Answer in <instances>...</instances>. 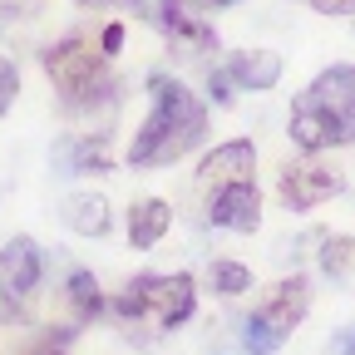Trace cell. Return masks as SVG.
I'll list each match as a JSON object with an SVG mask.
<instances>
[{
	"instance_id": "6da1fadb",
	"label": "cell",
	"mask_w": 355,
	"mask_h": 355,
	"mask_svg": "<svg viewBox=\"0 0 355 355\" xmlns=\"http://www.w3.org/2000/svg\"><path fill=\"white\" fill-rule=\"evenodd\" d=\"M202 139H207V104L178 74L153 69L148 74V119L139 123V133L128 144V163L168 168L178 158H188Z\"/></svg>"
},
{
	"instance_id": "7a4b0ae2",
	"label": "cell",
	"mask_w": 355,
	"mask_h": 355,
	"mask_svg": "<svg viewBox=\"0 0 355 355\" xmlns=\"http://www.w3.org/2000/svg\"><path fill=\"white\" fill-rule=\"evenodd\" d=\"M291 144L301 153H326L355 144V64H331L291 104Z\"/></svg>"
},
{
	"instance_id": "3957f363",
	"label": "cell",
	"mask_w": 355,
	"mask_h": 355,
	"mask_svg": "<svg viewBox=\"0 0 355 355\" xmlns=\"http://www.w3.org/2000/svg\"><path fill=\"white\" fill-rule=\"evenodd\" d=\"M198 311V282L188 272H148V277H133L119 301H114V316L128 326H144V331H178L188 326Z\"/></svg>"
},
{
	"instance_id": "277c9868",
	"label": "cell",
	"mask_w": 355,
	"mask_h": 355,
	"mask_svg": "<svg viewBox=\"0 0 355 355\" xmlns=\"http://www.w3.org/2000/svg\"><path fill=\"white\" fill-rule=\"evenodd\" d=\"M44 74L60 89V99L69 109H94L114 94V79H109V55L99 50V40L89 35H69L60 44L44 50Z\"/></svg>"
},
{
	"instance_id": "5b68a950",
	"label": "cell",
	"mask_w": 355,
	"mask_h": 355,
	"mask_svg": "<svg viewBox=\"0 0 355 355\" xmlns=\"http://www.w3.org/2000/svg\"><path fill=\"white\" fill-rule=\"evenodd\" d=\"M306 311H311V282L306 277H282L257 301V311H247L237 321L242 355H277L286 345V336L306 321Z\"/></svg>"
},
{
	"instance_id": "8992f818",
	"label": "cell",
	"mask_w": 355,
	"mask_h": 355,
	"mask_svg": "<svg viewBox=\"0 0 355 355\" xmlns=\"http://www.w3.org/2000/svg\"><path fill=\"white\" fill-rule=\"evenodd\" d=\"M44 272H50V252L35 237H10L0 247V321L30 316V306L44 286Z\"/></svg>"
},
{
	"instance_id": "52a82bcc",
	"label": "cell",
	"mask_w": 355,
	"mask_h": 355,
	"mask_svg": "<svg viewBox=\"0 0 355 355\" xmlns=\"http://www.w3.org/2000/svg\"><path fill=\"white\" fill-rule=\"evenodd\" d=\"M144 15H148V25L173 44L178 55H212L217 50V30L207 25V20H198V10L188 6V0H133Z\"/></svg>"
},
{
	"instance_id": "ba28073f",
	"label": "cell",
	"mask_w": 355,
	"mask_h": 355,
	"mask_svg": "<svg viewBox=\"0 0 355 355\" xmlns=\"http://www.w3.org/2000/svg\"><path fill=\"white\" fill-rule=\"evenodd\" d=\"M212 99L217 104H232L227 94L232 89H277L282 84V55L277 50H237V55H227L217 69H212Z\"/></svg>"
},
{
	"instance_id": "9c48e42d",
	"label": "cell",
	"mask_w": 355,
	"mask_h": 355,
	"mask_svg": "<svg viewBox=\"0 0 355 355\" xmlns=\"http://www.w3.org/2000/svg\"><path fill=\"white\" fill-rule=\"evenodd\" d=\"M340 188H345V173H336V168H326V163H296V168L282 173L277 198H282V207H291V212H311V207L331 202Z\"/></svg>"
},
{
	"instance_id": "30bf717a",
	"label": "cell",
	"mask_w": 355,
	"mask_h": 355,
	"mask_svg": "<svg viewBox=\"0 0 355 355\" xmlns=\"http://www.w3.org/2000/svg\"><path fill=\"white\" fill-rule=\"evenodd\" d=\"M252 178H257V144L252 139H227L202 158L198 188L217 193V188H232V183H252Z\"/></svg>"
},
{
	"instance_id": "8fae6325",
	"label": "cell",
	"mask_w": 355,
	"mask_h": 355,
	"mask_svg": "<svg viewBox=\"0 0 355 355\" xmlns=\"http://www.w3.org/2000/svg\"><path fill=\"white\" fill-rule=\"evenodd\" d=\"M207 222L222 227V232H257V222H261L257 183H232V188L207 193Z\"/></svg>"
},
{
	"instance_id": "7c38bea8",
	"label": "cell",
	"mask_w": 355,
	"mask_h": 355,
	"mask_svg": "<svg viewBox=\"0 0 355 355\" xmlns=\"http://www.w3.org/2000/svg\"><path fill=\"white\" fill-rule=\"evenodd\" d=\"M168 227H173V207L163 202V198H139L128 207V242L133 247H158L163 237H168Z\"/></svg>"
},
{
	"instance_id": "4fadbf2b",
	"label": "cell",
	"mask_w": 355,
	"mask_h": 355,
	"mask_svg": "<svg viewBox=\"0 0 355 355\" xmlns=\"http://www.w3.org/2000/svg\"><path fill=\"white\" fill-rule=\"evenodd\" d=\"M50 163H55V173L79 178V173L109 168V148H104V139H60L50 148Z\"/></svg>"
},
{
	"instance_id": "5bb4252c",
	"label": "cell",
	"mask_w": 355,
	"mask_h": 355,
	"mask_svg": "<svg viewBox=\"0 0 355 355\" xmlns=\"http://www.w3.org/2000/svg\"><path fill=\"white\" fill-rule=\"evenodd\" d=\"M60 217H64V227H74L79 237H104L109 232V202L99 193H69L60 202Z\"/></svg>"
},
{
	"instance_id": "9a60e30c",
	"label": "cell",
	"mask_w": 355,
	"mask_h": 355,
	"mask_svg": "<svg viewBox=\"0 0 355 355\" xmlns=\"http://www.w3.org/2000/svg\"><path fill=\"white\" fill-rule=\"evenodd\" d=\"M64 301H69V311L79 321H89V316H99L104 311V291H99V282L84 272V266H74V272L64 277V291H60Z\"/></svg>"
},
{
	"instance_id": "2e32d148",
	"label": "cell",
	"mask_w": 355,
	"mask_h": 355,
	"mask_svg": "<svg viewBox=\"0 0 355 355\" xmlns=\"http://www.w3.org/2000/svg\"><path fill=\"white\" fill-rule=\"evenodd\" d=\"M202 282H207L212 296H242L252 286V272H247L242 261H232V257H212L207 272H202Z\"/></svg>"
},
{
	"instance_id": "e0dca14e",
	"label": "cell",
	"mask_w": 355,
	"mask_h": 355,
	"mask_svg": "<svg viewBox=\"0 0 355 355\" xmlns=\"http://www.w3.org/2000/svg\"><path fill=\"white\" fill-rule=\"evenodd\" d=\"M321 277L326 282H345L355 272V237H321Z\"/></svg>"
},
{
	"instance_id": "ac0fdd59",
	"label": "cell",
	"mask_w": 355,
	"mask_h": 355,
	"mask_svg": "<svg viewBox=\"0 0 355 355\" xmlns=\"http://www.w3.org/2000/svg\"><path fill=\"white\" fill-rule=\"evenodd\" d=\"M15 94H20V69H15L6 55H0V114L15 104Z\"/></svg>"
},
{
	"instance_id": "d6986e66",
	"label": "cell",
	"mask_w": 355,
	"mask_h": 355,
	"mask_svg": "<svg viewBox=\"0 0 355 355\" xmlns=\"http://www.w3.org/2000/svg\"><path fill=\"white\" fill-rule=\"evenodd\" d=\"M326 355H355V321H350V326H340V331L331 336Z\"/></svg>"
},
{
	"instance_id": "ffe728a7",
	"label": "cell",
	"mask_w": 355,
	"mask_h": 355,
	"mask_svg": "<svg viewBox=\"0 0 355 355\" xmlns=\"http://www.w3.org/2000/svg\"><path fill=\"white\" fill-rule=\"evenodd\" d=\"M193 10H222V6H237V0H188Z\"/></svg>"
},
{
	"instance_id": "44dd1931",
	"label": "cell",
	"mask_w": 355,
	"mask_h": 355,
	"mask_svg": "<svg viewBox=\"0 0 355 355\" xmlns=\"http://www.w3.org/2000/svg\"><path fill=\"white\" fill-rule=\"evenodd\" d=\"M316 10H350V0H311Z\"/></svg>"
},
{
	"instance_id": "7402d4cb",
	"label": "cell",
	"mask_w": 355,
	"mask_h": 355,
	"mask_svg": "<svg viewBox=\"0 0 355 355\" xmlns=\"http://www.w3.org/2000/svg\"><path fill=\"white\" fill-rule=\"evenodd\" d=\"M84 6H94V0H84Z\"/></svg>"
},
{
	"instance_id": "603a6c76",
	"label": "cell",
	"mask_w": 355,
	"mask_h": 355,
	"mask_svg": "<svg viewBox=\"0 0 355 355\" xmlns=\"http://www.w3.org/2000/svg\"><path fill=\"white\" fill-rule=\"evenodd\" d=\"M350 10H355V0H350Z\"/></svg>"
},
{
	"instance_id": "cb8c5ba5",
	"label": "cell",
	"mask_w": 355,
	"mask_h": 355,
	"mask_svg": "<svg viewBox=\"0 0 355 355\" xmlns=\"http://www.w3.org/2000/svg\"><path fill=\"white\" fill-rule=\"evenodd\" d=\"M55 355H60V350H55Z\"/></svg>"
}]
</instances>
